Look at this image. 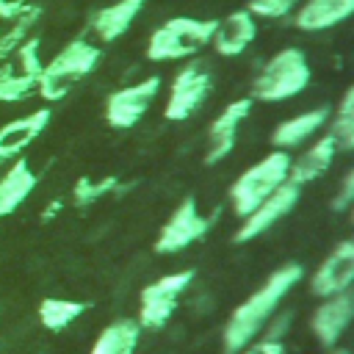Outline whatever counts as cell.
Masks as SVG:
<instances>
[{
  "label": "cell",
  "mask_w": 354,
  "mask_h": 354,
  "mask_svg": "<svg viewBox=\"0 0 354 354\" xmlns=\"http://www.w3.org/2000/svg\"><path fill=\"white\" fill-rule=\"evenodd\" d=\"M257 36V22L246 8H238L232 14H227L224 19H216V30L210 36V44L218 55L224 58H235L241 55Z\"/></svg>",
  "instance_id": "obj_15"
},
{
  "label": "cell",
  "mask_w": 354,
  "mask_h": 354,
  "mask_svg": "<svg viewBox=\"0 0 354 354\" xmlns=\"http://www.w3.org/2000/svg\"><path fill=\"white\" fill-rule=\"evenodd\" d=\"M36 183H39V177L30 169L28 158L25 155L14 158L11 166H8V171L0 177V218L3 216H11L33 194Z\"/></svg>",
  "instance_id": "obj_18"
},
{
  "label": "cell",
  "mask_w": 354,
  "mask_h": 354,
  "mask_svg": "<svg viewBox=\"0 0 354 354\" xmlns=\"http://www.w3.org/2000/svg\"><path fill=\"white\" fill-rule=\"evenodd\" d=\"M53 119V111L50 108H39V111H30L8 124L0 127V163H8L14 158H19L50 124Z\"/></svg>",
  "instance_id": "obj_14"
},
{
  "label": "cell",
  "mask_w": 354,
  "mask_h": 354,
  "mask_svg": "<svg viewBox=\"0 0 354 354\" xmlns=\"http://www.w3.org/2000/svg\"><path fill=\"white\" fill-rule=\"evenodd\" d=\"M249 111H252V100H249V97H241V100H232V102L213 119V124L207 127V152H205V163H207V166L224 160V158L235 149L238 127H241V122L249 116Z\"/></svg>",
  "instance_id": "obj_13"
},
{
  "label": "cell",
  "mask_w": 354,
  "mask_h": 354,
  "mask_svg": "<svg viewBox=\"0 0 354 354\" xmlns=\"http://www.w3.org/2000/svg\"><path fill=\"white\" fill-rule=\"evenodd\" d=\"M102 58V50L86 39H72L64 50H58L39 72L36 94L44 102H58L64 100L86 75L97 69Z\"/></svg>",
  "instance_id": "obj_2"
},
{
  "label": "cell",
  "mask_w": 354,
  "mask_h": 354,
  "mask_svg": "<svg viewBox=\"0 0 354 354\" xmlns=\"http://www.w3.org/2000/svg\"><path fill=\"white\" fill-rule=\"evenodd\" d=\"M354 282V243L351 241H340L315 268V274L310 277V293L318 299L335 296L348 290Z\"/></svg>",
  "instance_id": "obj_11"
},
{
  "label": "cell",
  "mask_w": 354,
  "mask_h": 354,
  "mask_svg": "<svg viewBox=\"0 0 354 354\" xmlns=\"http://www.w3.org/2000/svg\"><path fill=\"white\" fill-rule=\"evenodd\" d=\"M144 6H147V0H116V3H108L102 8H94L88 14V30L100 41L111 44L130 30L133 19L141 14Z\"/></svg>",
  "instance_id": "obj_16"
},
{
  "label": "cell",
  "mask_w": 354,
  "mask_h": 354,
  "mask_svg": "<svg viewBox=\"0 0 354 354\" xmlns=\"http://www.w3.org/2000/svg\"><path fill=\"white\" fill-rule=\"evenodd\" d=\"M329 136L337 144V149H343V152H348L354 147V88L343 91L337 113H335L332 127H329Z\"/></svg>",
  "instance_id": "obj_25"
},
{
  "label": "cell",
  "mask_w": 354,
  "mask_h": 354,
  "mask_svg": "<svg viewBox=\"0 0 354 354\" xmlns=\"http://www.w3.org/2000/svg\"><path fill=\"white\" fill-rule=\"evenodd\" d=\"M191 279H194V271L185 268V271H174V274H166V277L149 282L138 296V318H136L138 326L141 329L166 326V321L177 310V299L191 285Z\"/></svg>",
  "instance_id": "obj_7"
},
{
  "label": "cell",
  "mask_w": 354,
  "mask_h": 354,
  "mask_svg": "<svg viewBox=\"0 0 354 354\" xmlns=\"http://www.w3.org/2000/svg\"><path fill=\"white\" fill-rule=\"evenodd\" d=\"M329 354H348V351H346V348H337V346H332V348H329Z\"/></svg>",
  "instance_id": "obj_31"
},
{
  "label": "cell",
  "mask_w": 354,
  "mask_h": 354,
  "mask_svg": "<svg viewBox=\"0 0 354 354\" xmlns=\"http://www.w3.org/2000/svg\"><path fill=\"white\" fill-rule=\"evenodd\" d=\"M329 122V108H313V111H307V113H299V116H290V119H285V122H279L277 127H274V133H271V144L277 147V149H293V147H299V144H304L313 133H318L324 124Z\"/></svg>",
  "instance_id": "obj_20"
},
{
  "label": "cell",
  "mask_w": 354,
  "mask_h": 354,
  "mask_svg": "<svg viewBox=\"0 0 354 354\" xmlns=\"http://www.w3.org/2000/svg\"><path fill=\"white\" fill-rule=\"evenodd\" d=\"M86 301H75V299H41L39 301V321L44 329L58 332L66 329L69 324H75L83 313H86Z\"/></svg>",
  "instance_id": "obj_22"
},
{
  "label": "cell",
  "mask_w": 354,
  "mask_h": 354,
  "mask_svg": "<svg viewBox=\"0 0 354 354\" xmlns=\"http://www.w3.org/2000/svg\"><path fill=\"white\" fill-rule=\"evenodd\" d=\"M354 14V0H301L293 25L304 33H318L340 25Z\"/></svg>",
  "instance_id": "obj_17"
},
{
  "label": "cell",
  "mask_w": 354,
  "mask_h": 354,
  "mask_svg": "<svg viewBox=\"0 0 354 354\" xmlns=\"http://www.w3.org/2000/svg\"><path fill=\"white\" fill-rule=\"evenodd\" d=\"M138 337H141V326L136 318H116L97 335L88 354H133Z\"/></svg>",
  "instance_id": "obj_21"
},
{
  "label": "cell",
  "mask_w": 354,
  "mask_h": 354,
  "mask_svg": "<svg viewBox=\"0 0 354 354\" xmlns=\"http://www.w3.org/2000/svg\"><path fill=\"white\" fill-rule=\"evenodd\" d=\"M213 227V218L202 216L196 210V202L194 196H185L174 210L171 216L166 218V224L160 227L152 249L155 254H174V252H183L185 246H191L194 241L205 238Z\"/></svg>",
  "instance_id": "obj_8"
},
{
  "label": "cell",
  "mask_w": 354,
  "mask_h": 354,
  "mask_svg": "<svg viewBox=\"0 0 354 354\" xmlns=\"http://www.w3.org/2000/svg\"><path fill=\"white\" fill-rule=\"evenodd\" d=\"M158 91H160V77L158 75H149V77H144L133 86L116 88L105 100V122L116 130H130L133 124H138L144 119V113L155 102Z\"/></svg>",
  "instance_id": "obj_9"
},
{
  "label": "cell",
  "mask_w": 354,
  "mask_h": 354,
  "mask_svg": "<svg viewBox=\"0 0 354 354\" xmlns=\"http://www.w3.org/2000/svg\"><path fill=\"white\" fill-rule=\"evenodd\" d=\"M33 0H0V19H14L22 8H28Z\"/></svg>",
  "instance_id": "obj_30"
},
{
  "label": "cell",
  "mask_w": 354,
  "mask_h": 354,
  "mask_svg": "<svg viewBox=\"0 0 354 354\" xmlns=\"http://www.w3.org/2000/svg\"><path fill=\"white\" fill-rule=\"evenodd\" d=\"M299 199H301V185L285 180L274 194H268L252 213H246V216L241 218V227L235 230L232 241H235V243H246V241H252V238L268 232L279 218H285V216L299 205Z\"/></svg>",
  "instance_id": "obj_10"
},
{
  "label": "cell",
  "mask_w": 354,
  "mask_h": 354,
  "mask_svg": "<svg viewBox=\"0 0 354 354\" xmlns=\"http://www.w3.org/2000/svg\"><path fill=\"white\" fill-rule=\"evenodd\" d=\"M39 77L25 75L19 66L11 64V58L0 61V102H19L36 94Z\"/></svg>",
  "instance_id": "obj_24"
},
{
  "label": "cell",
  "mask_w": 354,
  "mask_h": 354,
  "mask_svg": "<svg viewBox=\"0 0 354 354\" xmlns=\"http://www.w3.org/2000/svg\"><path fill=\"white\" fill-rule=\"evenodd\" d=\"M216 30V19H194V17H171L160 28L152 30L147 41L149 61H180L196 55L210 44Z\"/></svg>",
  "instance_id": "obj_4"
},
{
  "label": "cell",
  "mask_w": 354,
  "mask_h": 354,
  "mask_svg": "<svg viewBox=\"0 0 354 354\" xmlns=\"http://www.w3.org/2000/svg\"><path fill=\"white\" fill-rule=\"evenodd\" d=\"M354 318V296L348 290L343 293H335V296H326L310 315V329L315 335V340L324 346V348H332L337 346V340L343 337V332L348 329Z\"/></svg>",
  "instance_id": "obj_12"
},
{
  "label": "cell",
  "mask_w": 354,
  "mask_h": 354,
  "mask_svg": "<svg viewBox=\"0 0 354 354\" xmlns=\"http://www.w3.org/2000/svg\"><path fill=\"white\" fill-rule=\"evenodd\" d=\"M241 351H243V354H285V343H282V340H268V337H263V340H257V343L243 346Z\"/></svg>",
  "instance_id": "obj_29"
},
{
  "label": "cell",
  "mask_w": 354,
  "mask_h": 354,
  "mask_svg": "<svg viewBox=\"0 0 354 354\" xmlns=\"http://www.w3.org/2000/svg\"><path fill=\"white\" fill-rule=\"evenodd\" d=\"M304 277V268L299 263H288L282 268H277L246 301H241L232 315L227 318L224 324V332H221V346L227 354H238L243 346H249L260 329L271 321L277 304L290 293V288Z\"/></svg>",
  "instance_id": "obj_1"
},
{
  "label": "cell",
  "mask_w": 354,
  "mask_h": 354,
  "mask_svg": "<svg viewBox=\"0 0 354 354\" xmlns=\"http://www.w3.org/2000/svg\"><path fill=\"white\" fill-rule=\"evenodd\" d=\"M310 64L304 50L299 47H285L279 53H274L263 69L254 75L252 80V97L249 100H260V102H282L290 100L296 94H301L310 86Z\"/></svg>",
  "instance_id": "obj_3"
},
{
  "label": "cell",
  "mask_w": 354,
  "mask_h": 354,
  "mask_svg": "<svg viewBox=\"0 0 354 354\" xmlns=\"http://www.w3.org/2000/svg\"><path fill=\"white\" fill-rule=\"evenodd\" d=\"M290 155L285 149H274L268 152L263 160H257L254 166H249L232 185H230V205L232 213L238 218H243L246 213H252L268 194H274L285 180H288V169H290Z\"/></svg>",
  "instance_id": "obj_5"
},
{
  "label": "cell",
  "mask_w": 354,
  "mask_h": 354,
  "mask_svg": "<svg viewBox=\"0 0 354 354\" xmlns=\"http://www.w3.org/2000/svg\"><path fill=\"white\" fill-rule=\"evenodd\" d=\"M116 185H119V180H116V177H102V180L80 177V180L75 183V188H72V202H75L77 207H86V205H91V202L102 199L105 194H111Z\"/></svg>",
  "instance_id": "obj_26"
},
{
  "label": "cell",
  "mask_w": 354,
  "mask_h": 354,
  "mask_svg": "<svg viewBox=\"0 0 354 354\" xmlns=\"http://www.w3.org/2000/svg\"><path fill=\"white\" fill-rule=\"evenodd\" d=\"M337 144L332 141V136H321L310 149H304L296 160H290V169H288V180L296 183V185H304V183H313L318 180L321 174L329 171L335 155H337Z\"/></svg>",
  "instance_id": "obj_19"
},
{
  "label": "cell",
  "mask_w": 354,
  "mask_h": 354,
  "mask_svg": "<svg viewBox=\"0 0 354 354\" xmlns=\"http://www.w3.org/2000/svg\"><path fill=\"white\" fill-rule=\"evenodd\" d=\"M351 202H354V171H346V177H343L337 194L332 196L329 207H332V213H343V210L351 207Z\"/></svg>",
  "instance_id": "obj_28"
},
{
  "label": "cell",
  "mask_w": 354,
  "mask_h": 354,
  "mask_svg": "<svg viewBox=\"0 0 354 354\" xmlns=\"http://www.w3.org/2000/svg\"><path fill=\"white\" fill-rule=\"evenodd\" d=\"M39 19H41V6H36V3H30L28 8H22L14 19H8L11 22L8 30H0V61H6L33 33V28H36Z\"/></svg>",
  "instance_id": "obj_23"
},
{
  "label": "cell",
  "mask_w": 354,
  "mask_h": 354,
  "mask_svg": "<svg viewBox=\"0 0 354 354\" xmlns=\"http://www.w3.org/2000/svg\"><path fill=\"white\" fill-rule=\"evenodd\" d=\"M301 0H249L246 11L252 17H263V19H282L288 17Z\"/></svg>",
  "instance_id": "obj_27"
},
{
  "label": "cell",
  "mask_w": 354,
  "mask_h": 354,
  "mask_svg": "<svg viewBox=\"0 0 354 354\" xmlns=\"http://www.w3.org/2000/svg\"><path fill=\"white\" fill-rule=\"evenodd\" d=\"M213 91V72L205 61H188L171 80L163 116L169 122L191 119Z\"/></svg>",
  "instance_id": "obj_6"
}]
</instances>
